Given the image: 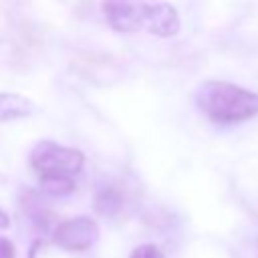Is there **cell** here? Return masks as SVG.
I'll use <instances>...</instances> for the list:
<instances>
[{
  "label": "cell",
  "instance_id": "obj_1",
  "mask_svg": "<svg viewBox=\"0 0 258 258\" xmlns=\"http://www.w3.org/2000/svg\"><path fill=\"white\" fill-rule=\"evenodd\" d=\"M101 8L109 26L123 34L147 30L149 34L169 38L179 32L177 10L167 2L103 0Z\"/></svg>",
  "mask_w": 258,
  "mask_h": 258
},
{
  "label": "cell",
  "instance_id": "obj_2",
  "mask_svg": "<svg viewBox=\"0 0 258 258\" xmlns=\"http://www.w3.org/2000/svg\"><path fill=\"white\" fill-rule=\"evenodd\" d=\"M198 109L218 125H236L258 115V93L226 81H206L196 91Z\"/></svg>",
  "mask_w": 258,
  "mask_h": 258
},
{
  "label": "cell",
  "instance_id": "obj_3",
  "mask_svg": "<svg viewBox=\"0 0 258 258\" xmlns=\"http://www.w3.org/2000/svg\"><path fill=\"white\" fill-rule=\"evenodd\" d=\"M85 165V155L79 149L58 145L54 141H40L30 151V167L40 181L75 179Z\"/></svg>",
  "mask_w": 258,
  "mask_h": 258
},
{
  "label": "cell",
  "instance_id": "obj_4",
  "mask_svg": "<svg viewBox=\"0 0 258 258\" xmlns=\"http://www.w3.org/2000/svg\"><path fill=\"white\" fill-rule=\"evenodd\" d=\"M99 238L97 222L89 216H77L67 222H60L52 232V240L71 252H83L91 248Z\"/></svg>",
  "mask_w": 258,
  "mask_h": 258
},
{
  "label": "cell",
  "instance_id": "obj_5",
  "mask_svg": "<svg viewBox=\"0 0 258 258\" xmlns=\"http://www.w3.org/2000/svg\"><path fill=\"white\" fill-rule=\"evenodd\" d=\"M32 111H34V105L24 95L0 93V123H8V121L28 117Z\"/></svg>",
  "mask_w": 258,
  "mask_h": 258
},
{
  "label": "cell",
  "instance_id": "obj_6",
  "mask_svg": "<svg viewBox=\"0 0 258 258\" xmlns=\"http://www.w3.org/2000/svg\"><path fill=\"white\" fill-rule=\"evenodd\" d=\"M121 206H123V198L115 187H105L95 194L93 208L101 216H115L121 210Z\"/></svg>",
  "mask_w": 258,
  "mask_h": 258
},
{
  "label": "cell",
  "instance_id": "obj_7",
  "mask_svg": "<svg viewBox=\"0 0 258 258\" xmlns=\"http://www.w3.org/2000/svg\"><path fill=\"white\" fill-rule=\"evenodd\" d=\"M131 258H165V254L155 244H141L131 252Z\"/></svg>",
  "mask_w": 258,
  "mask_h": 258
},
{
  "label": "cell",
  "instance_id": "obj_8",
  "mask_svg": "<svg viewBox=\"0 0 258 258\" xmlns=\"http://www.w3.org/2000/svg\"><path fill=\"white\" fill-rule=\"evenodd\" d=\"M0 258H16L14 244L6 238H0Z\"/></svg>",
  "mask_w": 258,
  "mask_h": 258
},
{
  "label": "cell",
  "instance_id": "obj_9",
  "mask_svg": "<svg viewBox=\"0 0 258 258\" xmlns=\"http://www.w3.org/2000/svg\"><path fill=\"white\" fill-rule=\"evenodd\" d=\"M8 226H10V220H8V216L0 210V230H2V228H8Z\"/></svg>",
  "mask_w": 258,
  "mask_h": 258
}]
</instances>
